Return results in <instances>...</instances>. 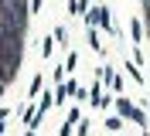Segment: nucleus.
<instances>
[{"label": "nucleus", "instance_id": "20e7f679", "mask_svg": "<svg viewBox=\"0 0 150 136\" xmlns=\"http://www.w3.org/2000/svg\"><path fill=\"white\" fill-rule=\"evenodd\" d=\"M72 95H75V82H68V85H62V89H58V95H55V99H58V102H68Z\"/></svg>", "mask_w": 150, "mask_h": 136}, {"label": "nucleus", "instance_id": "7ed1b4c3", "mask_svg": "<svg viewBox=\"0 0 150 136\" xmlns=\"http://www.w3.org/2000/svg\"><path fill=\"white\" fill-rule=\"evenodd\" d=\"M17 68H21V65H10V61H0V82H4V85H10V82L17 78Z\"/></svg>", "mask_w": 150, "mask_h": 136}, {"label": "nucleus", "instance_id": "39448f33", "mask_svg": "<svg viewBox=\"0 0 150 136\" xmlns=\"http://www.w3.org/2000/svg\"><path fill=\"white\" fill-rule=\"evenodd\" d=\"M4 89H7V85H4V82H0V95H4Z\"/></svg>", "mask_w": 150, "mask_h": 136}, {"label": "nucleus", "instance_id": "f03ea898", "mask_svg": "<svg viewBox=\"0 0 150 136\" xmlns=\"http://www.w3.org/2000/svg\"><path fill=\"white\" fill-rule=\"evenodd\" d=\"M85 20H89V27H96V24H109V17H106V7H92L89 14H85Z\"/></svg>", "mask_w": 150, "mask_h": 136}, {"label": "nucleus", "instance_id": "f257e3e1", "mask_svg": "<svg viewBox=\"0 0 150 136\" xmlns=\"http://www.w3.org/2000/svg\"><path fill=\"white\" fill-rule=\"evenodd\" d=\"M116 109H120V116L133 119V123H143V112H140V109H133L130 99H116Z\"/></svg>", "mask_w": 150, "mask_h": 136}]
</instances>
